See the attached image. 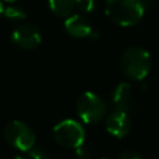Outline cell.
<instances>
[{"label":"cell","instance_id":"cell-16","mask_svg":"<svg viewBox=\"0 0 159 159\" xmlns=\"http://www.w3.org/2000/svg\"><path fill=\"white\" fill-rule=\"evenodd\" d=\"M99 36H101L99 31H94V30H92V32L89 34V36H88V37H91L92 40H97V39H99Z\"/></svg>","mask_w":159,"mask_h":159},{"label":"cell","instance_id":"cell-14","mask_svg":"<svg viewBox=\"0 0 159 159\" xmlns=\"http://www.w3.org/2000/svg\"><path fill=\"white\" fill-rule=\"evenodd\" d=\"M73 159H92V154L87 148L80 145V147L75 148Z\"/></svg>","mask_w":159,"mask_h":159},{"label":"cell","instance_id":"cell-15","mask_svg":"<svg viewBox=\"0 0 159 159\" xmlns=\"http://www.w3.org/2000/svg\"><path fill=\"white\" fill-rule=\"evenodd\" d=\"M119 159H144V158L135 150H125L119 155Z\"/></svg>","mask_w":159,"mask_h":159},{"label":"cell","instance_id":"cell-4","mask_svg":"<svg viewBox=\"0 0 159 159\" xmlns=\"http://www.w3.org/2000/svg\"><path fill=\"white\" fill-rule=\"evenodd\" d=\"M52 135L58 145L67 149H75L83 144L86 133L78 122L73 119H63L53 127Z\"/></svg>","mask_w":159,"mask_h":159},{"label":"cell","instance_id":"cell-1","mask_svg":"<svg viewBox=\"0 0 159 159\" xmlns=\"http://www.w3.org/2000/svg\"><path fill=\"white\" fill-rule=\"evenodd\" d=\"M104 12L119 26H134L144 15V5L140 0H106Z\"/></svg>","mask_w":159,"mask_h":159},{"label":"cell","instance_id":"cell-20","mask_svg":"<svg viewBox=\"0 0 159 159\" xmlns=\"http://www.w3.org/2000/svg\"><path fill=\"white\" fill-rule=\"evenodd\" d=\"M102 159H108V158H102Z\"/></svg>","mask_w":159,"mask_h":159},{"label":"cell","instance_id":"cell-10","mask_svg":"<svg viewBox=\"0 0 159 159\" xmlns=\"http://www.w3.org/2000/svg\"><path fill=\"white\" fill-rule=\"evenodd\" d=\"M48 6L56 16L66 17L76 7V0H48Z\"/></svg>","mask_w":159,"mask_h":159},{"label":"cell","instance_id":"cell-9","mask_svg":"<svg viewBox=\"0 0 159 159\" xmlns=\"http://www.w3.org/2000/svg\"><path fill=\"white\" fill-rule=\"evenodd\" d=\"M133 101V91L132 86L127 82L119 83L112 92V102L116 109H122L128 112L132 107Z\"/></svg>","mask_w":159,"mask_h":159},{"label":"cell","instance_id":"cell-11","mask_svg":"<svg viewBox=\"0 0 159 159\" xmlns=\"http://www.w3.org/2000/svg\"><path fill=\"white\" fill-rule=\"evenodd\" d=\"M4 16L12 22H21L26 19V11L19 6H7L4 9Z\"/></svg>","mask_w":159,"mask_h":159},{"label":"cell","instance_id":"cell-18","mask_svg":"<svg viewBox=\"0 0 159 159\" xmlns=\"http://www.w3.org/2000/svg\"><path fill=\"white\" fill-rule=\"evenodd\" d=\"M14 159H29L27 157H22V155H16Z\"/></svg>","mask_w":159,"mask_h":159},{"label":"cell","instance_id":"cell-3","mask_svg":"<svg viewBox=\"0 0 159 159\" xmlns=\"http://www.w3.org/2000/svg\"><path fill=\"white\" fill-rule=\"evenodd\" d=\"M76 112L78 117L87 124L101 122L107 112L104 101L93 92H83L76 102Z\"/></svg>","mask_w":159,"mask_h":159},{"label":"cell","instance_id":"cell-17","mask_svg":"<svg viewBox=\"0 0 159 159\" xmlns=\"http://www.w3.org/2000/svg\"><path fill=\"white\" fill-rule=\"evenodd\" d=\"M1 15H4V6H2V2H1V0H0V16Z\"/></svg>","mask_w":159,"mask_h":159},{"label":"cell","instance_id":"cell-5","mask_svg":"<svg viewBox=\"0 0 159 159\" xmlns=\"http://www.w3.org/2000/svg\"><path fill=\"white\" fill-rule=\"evenodd\" d=\"M4 139L5 142L21 152H27L35 145V133L34 130L21 120H11L4 128Z\"/></svg>","mask_w":159,"mask_h":159},{"label":"cell","instance_id":"cell-7","mask_svg":"<svg viewBox=\"0 0 159 159\" xmlns=\"http://www.w3.org/2000/svg\"><path fill=\"white\" fill-rule=\"evenodd\" d=\"M106 129L109 134L117 138L125 137L130 130V119L125 111L114 109L106 118Z\"/></svg>","mask_w":159,"mask_h":159},{"label":"cell","instance_id":"cell-2","mask_svg":"<svg viewBox=\"0 0 159 159\" xmlns=\"http://www.w3.org/2000/svg\"><path fill=\"white\" fill-rule=\"evenodd\" d=\"M150 55L143 47L132 46L122 53L120 70L123 75L130 80L140 81L145 78L150 71Z\"/></svg>","mask_w":159,"mask_h":159},{"label":"cell","instance_id":"cell-12","mask_svg":"<svg viewBox=\"0 0 159 159\" xmlns=\"http://www.w3.org/2000/svg\"><path fill=\"white\" fill-rule=\"evenodd\" d=\"M29 159H50V155L48 153L41 148V147H32L31 149L27 150V155H26Z\"/></svg>","mask_w":159,"mask_h":159},{"label":"cell","instance_id":"cell-8","mask_svg":"<svg viewBox=\"0 0 159 159\" xmlns=\"http://www.w3.org/2000/svg\"><path fill=\"white\" fill-rule=\"evenodd\" d=\"M65 30L67 31L68 35L77 37V39H83L89 36V34L92 32V27L89 21L82 16V15H72L68 16L65 21Z\"/></svg>","mask_w":159,"mask_h":159},{"label":"cell","instance_id":"cell-13","mask_svg":"<svg viewBox=\"0 0 159 159\" xmlns=\"http://www.w3.org/2000/svg\"><path fill=\"white\" fill-rule=\"evenodd\" d=\"M94 5H96V0H76V7L86 14L93 11Z\"/></svg>","mask_w":159,"mask_h":159},{"label":"cell","instance_id":"cell-19","mask_svg":"<svg viewBox=\"0 0 159 159\" xmlns=\"http://www.w3.org/2000/svg\"><path fill=\"white\" fill-rule=\"evenodd\" d=\"M5 1H6V2H15L16 0H5Z\"/></svg>","mask_w":159,"mask_h":159},{"label":"cell","instance_id":"cell-6","mask_svg":"<svg viewBox=\"0 0 159 159\" xmlns=\"http://www.w3.org/2000/svg\"><path fill=\"white\" fill-rule=\"evenodd\" d=\"M10 40L21 50H34L41 43L42 36L39 27L31 24H24L17 26L11 32Z\"/></svg>","mask_w":159,"mask_h":159}]
</instances>
